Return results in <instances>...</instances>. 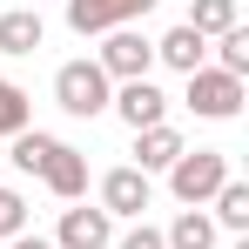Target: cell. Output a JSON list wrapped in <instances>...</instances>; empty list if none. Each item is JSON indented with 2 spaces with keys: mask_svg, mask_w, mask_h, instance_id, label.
Returning <instances> with one entry per match:
<instances>
[{
  "mask_svg": "<svg viewBox=\"0 0 249 249\" xmlns=\"http://www.w3.org/2000/svg\"><path fill=\"white\" fill-rule=\"evenodd\" d=\"M222 182H229V155L222 148H182L168 162V189H175V202H189V209H202Z\"/></svg>",
  "mask_w": 249,
  "mask_h": 249,
  "instance_id": "cell-1",
  "label": "cell"
},
{
  "mask_svg": "<svg viewBox=\"0 0 249 249\" xmlns=\"http://www.w3.org/2000/svg\"><path fill=\"white\" fill-rule=\"evenodd\" d=\"M54 101L88 122V115H101V108L115 101V81H108L94 61H61V68H54Z\"/></svg>",
  "mask_w": 249,
  "mask_h": 249,
  "instance_id": "cell-2",
  "label": "cell"
},
{
  "mask_svg": "<svg viewBox=\"0 0 249 249\" xmlns=\"http://www.w3.org/2000/svg\"><path fill=\"white\" fill-rule=\"evenodd\" d=\"M94 68L108 74V81H148V68H155V41H142L135 27H115L101 54H94Z\"/></svg>",
  "mask_w": 249,
  "mask_h": 249,
  "instance_id": "cell-3",
  "label": "cell"
},
{
  "mask_svg": "<svg viewBox=\"0 0 249 249\" xmlns=\"http://www.w3.org/2000/svg\"><path fill=\"white\" fill-rule=\"evenodd\" d=\"M182 101H189L202 122H229V115H243V81H236V74H222V68H196Z\"/></svg>",
  "mask_w": 249,
  "mask_h": 249,
  "instance_id": "cell-4",
  "label": "cell"
},
{
  "mask_svg": "<svg viewBox=\"0 0 249 249\" xmlns=\"http://www.w3.org/2000/svg\"><path fill=\"white\" fill-rule=\"evenodd\" d=\"M155 0H68V27L74 34H115L135 14H148Z\"/></svg>",
  "mask_w": 249,
  "mask_h": 249,
  "instance_id": "cell-5",
  "label": "cell"
},
{
  "mask_svg": "<svg viewBox=\"0 0 249 249\" xmlns=\"http://www.w3.org/2000/svg\"><path fill=\"white\" fill-rule=\"evenodd\" d=\"M108 243H115V215L108 209H61L54 249H108Z\"/></svg>",
  "mask_w": 249,
  "mask_h": 249,
  "instance_id": "cell-6",
  "label": "cell"
},
{
  "mask_svg": "<svg viewBox=\"0 0 249 249\" xmlns=\"http://www.w3.org/2000/svg\"><path fill=\"white\" fill-rule=\"evenodd\" d=\"M108 108H115L135 135H142V128H155V122H168V94H162L155 81H122V94H115Z\"/></svg>",
  "mask_w": 249,
  "mask_h": 249,
  "instance_id": "cell-7",
  "label": "cell"
},
{
  "mask_svg": "<svg viewBox=\"0 0 249 249\" xmlns=\"http://www.w3.org/2000/svg\"><path fill=\"white\" fill-rule=\"evenodd\" d=\"M148 196H155V189H148L142 168H108V175H101V209H108V215H135V222H142Z\"/></svg>",
  "mask_w": 249,
  "mask_h": 249,
  "instance_id": "cell-8",
  "label": "cell"
},
{
  "mask_svg": "<svg viewBox=\"0 0 249 249\" xmlns=\"http://www.w3.org/2000/svg\"><path fill=\"white\" fill-rule=\"evenodd\" d=\"M41 182L61 196V202H81V196H88V155H81V148H68V142H54V155H47Z\"/></svg>",
  "mask_w": 249,
  "mask_h": 249,
  "instance_id": "cell-9",
  "label": "cell"
},
{
  "mask_svg": "<svg viewBox=\"0 0 249 249\" xmlns=\"http://www.w3.org/2000/svg\"><path fill=\"white\" fill-rule=\"evenodd\" d=\"M202 54H209V41L189 27V20H182V27H168L162 41H155V61L175 68V74H196V68H202Z\"/></svg>",
  "mask_w": 249,
  "mask_h": 249,
  "instance_id": "cell-10",
  "label": "cell"
},
{
  "mask_svg": "<svg viewBox=\"0 0 249 249\" xmlns=\"http://www.w3.org/2000/svg\"><path fill=\"white\" fill-rule=\"evenodd\" d=\"M182 148H189V142H182L168 122H155V128H142V135H135V168H142V175H155V168H168Z\"/></svg>",
  "mask_w": 249,
  "mask_h": 249,
  "instance_id": "cell-11",
  "label": "cell"
},
{
  "mask_svg": "<svg viewBox=\"0 0 249 249\" xmlns=\"http://www.w3.org/2000/svg\"><path fill=\"white\" fill-rule=\"evenodd\" d=\"M41 14L34 7H14V14H0V54H34L41 47Z\"/></svg>",
  "mask_w": 249,
  "mask_h": 249,
  "instance_id": "cell-12",
  "label": "cell"
},
{
  "mask_svg": "<svg viewBox=\"0 0 249 249\" xmlns=\"http://www.w3.org/2000/svg\"><path fill=\"white\" fill-rule=\"evenodd\" d=\"M162 249H215V222H209L202 209H182L162 229Z\"/></svg>",
  "mask_w": 249,
  "mask_h": 249,
  "instance_id": "cell-13",
  "label": "cell"
},
{
  "mask_svg": "<svg viewBox=\"0 0 249 249\" xmlns=\"http://www.w3.org/2000/svg\"><path fill=\"white\" fill-rule=\"evenodd\" d=\"M209 202H215V215H209L215 229H236V236L249 229V182H236V175H229V182H222Z\"/></svg>",
  "mask_w": 249,
  "mask_h": 249,
  "instance_id": "cell-14",
  "label": "cell"
},
{
  "mask_svg": "<svg viewBox=\"0 0 249 249\" xmlns=\"http://www.w3.org/2000/svg\"><path fill=\"white\" fill-rule=\"evenodd\" d=\"M54 142H61V135L20 128V135H14V148H7V162H14V168H27V175H41V168H47V155H54Z\"/></svg>",
  "mask_w": 249,
  "mask_h": 249,
  "instance_id": "cell-15",
  "label": "cell"
},
{
  "mask_svg": "<svg viewBox=\"0 0 249 249\" xmlns=\"http://www.w3.org/2000/svg\"><path fill=\"white\" fill-rule=\"evenodd\" d=\"M189 27H196V34H229V27H243V20H236V0H196V7H189Z\"/></svg>",
  "mask_w": 249,
  "mask_h": 249,
  "instance_id": "cell-16",
  "label": "cell"
},
{
  "mask_svg": "<svg viewBox=\"0 0 249 249\" xmlns=\"http://www.w3.org/2000/svg\"><path fill=\"white\" fill-rule=\"evenodd\" d=\"M215 54H222L215 68L243 81V74H249V27H229V34H215Z\"/></svg>",
  "mask_w": 249,
  "mask_h": 249,
  "instance_id": "cell-17",
  "label": "cell"
},
{
  "mask_svg": "<svg viewBox=\"0 0 249 249\" xmlns=\"http://www.w3.org/2000/svg\"><path fill=\"white\" fill-rule=\"evenodd\" d=\"M27 115H34V108H27V88H14L7 74H0V135H20Z\"/></svg>",
  "mask_w": 249,
  "mask_h": 249,
  "instance_id": "cell-18",
  "label": "cell"
},
{
  "mask_svg": "<svg viewBox=\"0 0 249 249\" xmlns=\"http://www.w3.org/2000/svg\"><path fill=\"white\" fill-rule=\"evenodd\" d=\"M14 236H27V202H20V189H0V243H14Z\"/></svg>",
  "mask_w": 249,
  "mask_h": 249,
  "instance_id": "cell-19",
  "label": "cell"
},
{
  "mask_svg": "<svg viewBox=\"0 0 249 249\" xmlns=\"http://www.w3.org/2000/svg\"><path fill=\"white\" fill-rule=\"evenodd\" d=\"M115 249H162V229H148V222H135V229H128V236H122Z\"/></svg>",
  "mask_w": 249,
  "mask_h": 249,
  "instance_id": "cell-20",
  "label": "cell"
},
{
  "mask_svg": "<svg viewBox=\"0 0 249 249\" xmlns=\"http://www.w3.org/2000/svg\"><path fill=\"white\" fill-rule=\"evenodd\" d=\"M14 249H54L47 236H14Z\"/></svg>",
  "mask_w": 249,
  "mask_h": 249,
  "instance_id": "cell-21",
  "label": "cell"
}]
</instances>
